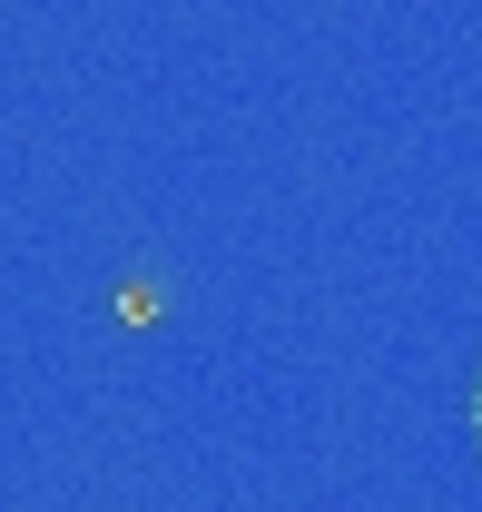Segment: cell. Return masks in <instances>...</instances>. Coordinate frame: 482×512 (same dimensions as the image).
I'll list each match as a JSON object with an SVG mask.
<instances>
[{
	"mask_svg": "<svg viewBox=\"0 0 482 512\" xmlns=\"http://www.w3.org/2000/svg\"><path fill=\"white\" fill-rule=\"evenodd\" d=\"M473 434H482V384H473Z\"/></svg>",
	"mask_w": 482,
	"mask_h": 512,
	"instance_id": "6da1fadb",
	"label": "cell"
}]
</instances>
